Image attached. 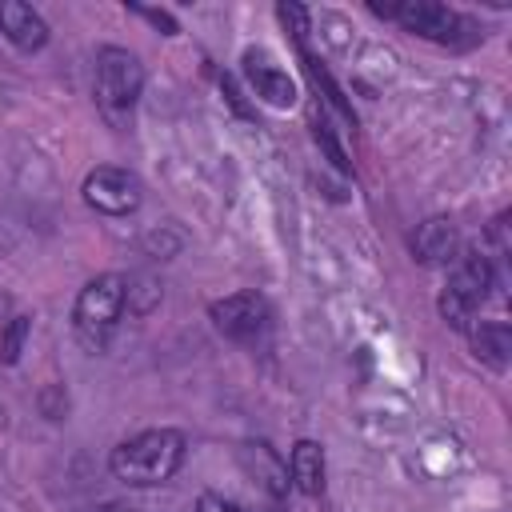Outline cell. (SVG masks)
I'll return each instance as SVG.
<instances>
[{"label": "cell", "mask_w": 512, "mask_h": 512, "mask_svg": "<svg viewBox=\"0 0 512 512\" xmlns=\"http://www.w3.org/2000/svg\"><path fill=\"white\" fill-rule=\"evenodd\" d=\"M184 452H188L184 432H176V428H148V432H136V436L120 440L112 448V456H108V468L124 484L152 488V484H164V480H172L180 472Z\"/></svg>", "instance_id": "6da1fadb"}, {"label": "cell", "mask_w": 512, "mask_h": 512, "mask_svg": "<svg viewBox=\"0 0 512 512\" xmlns=\"http://www.w3.org/2000/svg\"><path fill=\"white\" fill-rule=\"evenodd\" d=\"M96 108L100 116L112 124V128H128L132 124V108L144 92V64L128 52V48H116V44H104L96 52Z\"/></svg>", "instance_id": "7a4b0ae2"}, {"label": "cell", "mask_w": 512, "mask_h": 512, "mask_svg": "<svg viewBox=\"0 0 512 512\" xmlns=\"http://www.w3.org/2000/svg\"><path fill=\"white\" fill-rule=\"evenodd\" d=\"M492 284H496V268H492V260H488L484 252H464V256H456V260H452V272H448V284H444L440 296H436L440 320H444L448 328H460V332H464V328L472 324V316L480 312V304L488 300Z\"/></svg>", "instance_id": "3957f363"}, {"label": "cell", "mask_w": 512, "mask_h": 512, "mask_svg": "<svg viewBox=\"0 0 512 512\" xmlns=\"http://www.w3.org/2000/svg\"><path fill=\"white\" fill-rule=\"evenodd\" d=\"M128 308V280L116 276V272H104L96 280H88L76 296V308H72V320H76V336L84 340V348L100 352L112 336V328L120 324Z\"/></svg>", "instance_id": "277c9868"}, {"label": "cell", "mask_w": 512, "mask_h": 512, "mask_svg": "<svg viewBox=\"0 0 512 512\" xmlns=\"http://www.w3.org/2000/svg\"><path fill=\"white\" fill-rule=\"evenodd\" d=\"M80 196L92 212H104V216H128L140 208L144 200V184L136 172L128 168H116V164H100L84 176L80 184Z\"/></svg>", "instance_id": "5b68a950"}, {"label": "cell", "mask_w": 512, "mask_h": 512, "mask_svg": "<svg viewBox=\"0 0 512 512\" xmlns=\"http://www.w3.org/2000/svg\"><path fill=\"white\" fill-rule=\"evenodd\" d=\"M208 316H212L216 332H224V336L236 340V344H252V340H260L264 328H268V304H264V296H256V292H232V296H224V300H212Z\"/></svg>", "instance_id": "8992f818"}, {"label": "cell", "mask_w": 512, "mask_h": 512, "mask_svg": "<svg viewBox=\"0 0 512 512\" xmlns=\"http://www.w3.org/2000/svg\"><path fill=\"white\" fill-rule=\"evenodd\" d=\"M392 20L404 32H412L420 40H436V44H456L460 28H468L460 12H452L448 4H436V0H400L392 8Z\"/></svg>", "instance_id": "52a82bcc"}, {"label": "cell", "mask_w": 512, "mask_h": 512, "mask_svg": "<svg viewBox=\"0 0 512 512\" xmlns=\"http://www.w3.org/2000/svg\"><path fill=\"white\" fill-rule=\"evenodd\" d=\"M244 80L272 108H292L296 104V80L268 52H260V48H248L244 52Z\"/></svg>", "instance_id": "ba28073f"}, {"label": "cell", "mask_w": 512, "mask_h": 512, "mask_svg": "<svg viewBox=\"0 0 512 512\" xmlns=\"http://www.w3.org/2000/svg\"><path fill=\"white\" fill-rule=\"evenodd\" d=\"M240 464L248 472V480L272 500V504H284L288 496V464L280 460V452L264 440H252V444H240Z\"/></svg>", "instance_id": "9c48e42d"}, {"label": "cell", "mask_w": 512, "mask_h": 512, "mask_svg": "<svg viewBox=\"0 0 512 512\" xmlns=\"http://www.w3.org/2000/svg\"><path fill=\"white\" fill-rule=\"evenodd\" d=\"M408 248H412V256H416L420 264H428V268L452 264V260L460 256V228H456L448 216H432V220L416 224Z\"/></svg>", "instance_id": "30bf717a"}, {"label": "cell", "mask_w": 512, "mask_h": 512, "mask_svg": "<svg viewBox=\"0 0 512 512\" xmlns=\"http://www.w3.org/2000/svg\"><path fill=\"white\" fill-rule=\"evenodd\" d=\"M0 32L12 48L20 52H40L48 44V24L44 16L24 4V0H0Z\"/></svg>", "instance_id": "8fae6325"}, {"label": "cell", "mask_w": 512, "mask_h": 512, "mask_svg": "<svg viewBox=\"0 0 512 512\" xmlns=\"http://www.w3.org/2000/svg\"><path fill=\"white\" fill-rule=\"evenodd\" d=\"M464 332H468V344H472L476 360H484L496 372L508 368V360H512V332H508L504 320H472Z\"/></svg>", "instance_id": "7c38bea8"}, {"label": "cell", "mask_w": 512, "mask_h": 512, "mask_svg": "<svg viewBox=\"0 0 512 512\" xmlns=\"http://www.w3.org/2000/svg\"><path fill=\"white\" fill-rule=\"evenodd\" d=\"M288 480L296 492L304 496H320L324 492V448L316 440H296L292 456H288Z\"/></svg>", "instance_id": "4fadbf2b"}, {"label": "cell", "mask_w": 512, "mask_h": 512, "mask_svg": "<svg viewBox=\"0 0 512 512\" xmlns=\"http://www.w3.org/2000/svg\"><path fill=\"white\" fill-rule=\"evenodd\" d=\"M300 64H304V72H308V80L316 84V92L324 96V104H328V108H332V112H336V116H340V120H344L348 128H356V112H352V104L344 100V92H340V84H336V80L328 76V68H324V64H320V60H316V56H312L308 48H300Z\"/></svg>", "instance_id": "5bb4252c"}, {"label": "cell", "mask_w": 512, "mask_h": 512, "mask_svg": "<svg viewBox=\"0 0 512 512\" xmlns=\"http://www.w3.org/2000/svg\"><path fill=\"white\" fill-rule=\"evenodd\" d=\"M28 332H32V320H28V316H12V320L0 328V364H16V360H20Z\"/></svg>", "instance_id": "9a60e30c"}, {"label": "cell", "mask_w": 512, "mask_h": 512, "mask_svg": "<svg viewBox=\"0 0 512 512\" xmlns=\"http://www.w3.org/2000/svg\"><path fill=\"white\" fill-rule=\"evenodd\" d=\"M276 16H280V24L292 32V40L304 48V40H308V32H312L308 8H304V4H292V0H280V4H276Z\"/></svg>", "instance_id": "2e32d148"}, {"label": "cell", "mask_w": 512, "mask_h": 512, "mask_svg": "<svg viewBox=\"0 0 512 512\" xmlns=\"http://www.w3.org/2000/svg\"><path fill=\"white\" fill-rule=\"evenodd\" d=\"M312 136H316V144L324 148V156H328V160H332L340 172H348V156H344V148L336 144V136H332V128H328V120H324L320 112L312 116Z\"/></svg>", "instance_id": "e0dca14e"}, {"label": "cell", "mask_w": 512, "mask_h": 512, "mask_svg": "<svg viewBox=\"0 0 512 512\" xmlns=\"http://www.w3.org/2000/svg\"><path fill=\"white\" fill-rule=\"evenodd\" d=\"M128 12H136V16H144L152 28H160L164 36H176L180 32V24H176V16L172 12H164V8H144V4H128Z\"/></svg>", "instance_id": "ac0fdd59"}, {"label": "cell", "mask_w": 512, "mask_h": 512, "mask_svg": "<svg viewBox=\"0 0 512 512\" xmlns=\"http://www.w3.org/2000/svg\"><path fill=\"white\" fill-rule=\"evenodd\" d=\"M196 512H240L232 500H224V496H216V492H204L200 500H196Z\"/></svg>", "instance_id": "d6986e66"}, {"label": "cell", "mask_w": 512, "mask_h": 512, "mask_svg": "<svg viewBox=\"0 0 512 512\" xmlns=\"http://www.w3.org/2000/svg\"><path fill=\"white\" fill-rule=\"evenodd\" d=\"M220 88H224V96H228V104L240 112V116H248V108H244V100H240V88H236V80L232 76H220Z\"/></svg>", "instance_id": "ffe728a7"}, {"label": "cell", "mask_w": 512, "mask_h": 512, "mask_svg": "<svg viewBox=\"0 0 512 512\" xmlns=\"http://www.w3.org/2000/svg\"><path fill=\"white\" fill-rule=\"evenodd\" d=\"M256 512H284V504H272V500H268V504H260Z\"/></svg>", "instance_id": "44dd1931"}, {"label": "cell", "mask_w": 512, "mask_h": 512, "mask_svg": "<svg viewBox=\"0 0 512 512\" xmlns=\"http://www.w3.org/2000/svg\"><path fill=\"white\" fill-rule=\"evenodd\" d=\"M108 512H132V508H108Z\"/></svg>", "instance_id": "7402d4cb"}]
</instances>
